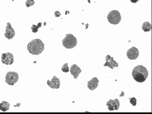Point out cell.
Masks as SVG:
<instances>
[{
    "label": "cell",
    "instance_id": "6da1fadb",
    "mask_svg": "<svg viewBox=\"0 0 152 114\" xmlns=\"http://www.w3.org/2000/svg\"><path fill=\"white\" fill-rule=\"evenodd\" d=\"M148 70L142 65L135 66L132 71V76L137 83H143L148 78Z\"/></svg>",
    "mask_w": 152,
    "mask_h": 114
},
{
    "label": "cell",
    "instance_id": "7a4b0ae2",
    "mask_svg": "<svg viewBox=\"0 0 152 114\" xmlns=\"http://www.w3.org/2000/svg\"><path fill=\"white\" fill-rule=\"evenodd\" d=\"M27 50L29 53L33 55L41 54L45 49V45L40 39H35L27 45Z\"/></svg>",
    "mask_w": 152,
    "mask_h": 114
},
{
    "label": "cell",
    "instance_id": "3957f363",
    "mask_svg": "<svg viewBox=\"0 0 152 114\" xmlns=\"http://www.w3.org/2000/svg\"><path fill=\"white\" fill-rule=\"evenodd\" d=\"M63 46L68 49H71L76 47L77 45V40L73 34H68L62 40Z\"/></svg>",
    "mask_w": 152,
    "mask_h": 114
},
{
    "label": "cell",
    "instance_id": "277c9868",
    "mask_svg": "<svg viewBox=\"0 0 152 114\" xmlns=\"http://www.w3.org/2000/svg\"><path fill=\"white\" fill-rule=\"evenodd\" d=\"M109 23L111 24H118L121 20V13L117 10H113L109 12L107 16Z\"/></svg>",
    "mask_w": 152,
    "mask_h": 114
},
{
    "label": "cell",
    "instance_id": "5b68a950",
    "mask_svg": "<svg viewBox=\"0 0 152 114\" xmlns=\"http://www.w3.org/2000/svg\"><path fill=\"white\" fill-rule=\"evenodd\" d=\"M19 80V75L17 72L10 71L5 76V82L9 85L13 86L17 83Z\"/></svg>",
    "mask_w": 152,
    "mask_h": 114
},
{
    "label": "cell",
    "instance_id": "8992f818",
    "mask_svg": "<svg viewBox=\"0 0 152 114\" xmlns=\"http://www.w3.org/2000/svg\"><path fill=\"white\" fill-rule=\"evenodd\" d=\"M1 61L3 64H5L7 65H11L14 63V56L9 52L2 53L1 56Z\"/></svg>",
    "mask_w": 152,
    "mask_h": 114
},
{
    "label": "cell",
    "instance_id": "52a82bcc",
    "mask_svg": "<svg viewBox=\"0 0 152 114\" xmlns=\"http://www.w3.org/2000/svg\"><path fill=\"white\" fill-rule=\"evenodd\" d=\"M139 53L138 49L136 47H132L127 51L126 56L127 58L130 60H135L138 58Z\"/></svg>",
    "mask_w": 152,
    "mask_h": 114
},
{
    "label": "cell",
    "instance_id": "ba28073f",
    "mask_svg": "<svg viewBox=\"0 0 152 114\" xmlns=\"http://www.w3.org/2000/svg\"><path fill=\"white\" fill-rule=\"evenodd\" d=\"M106 105L109 111L118 110L120 105L119 101L118 99H115L114 100L110 99L107 102Z\"/></svg>",
    "mask_w": 152,
    "mask_h": 114
},
{
    "label": "cell",
    "instance_id": "9c48e42d",
    "mask_svg": "<svg viewBox=\"0 0 152 114\" xmlns=\"http://www.w3.org/2000/svg\"><path fill=\"white\" fill-rule=\"evenodd\" d=\"M105 60L106 62L103 65L104 66H108L111 69H113L114 68H116L118 66V64L114 59L111 56L107 55L106 56Z\"/></svg>",
    "mask_w": 152,
    "mask_h": 114
},
{
    "label": "cell",
    "instance_id": "30bf717a",
    "mask_svg": "<svg viewBox=\"0 0 152 114\" xmlns=\"http://www.w3.org/2000/svg\"><path fill=\"white\" fill-rule=\"evenodd\" d=\"M60 80L59 78L54 76L51 80H47V85L52 89H59L60 86Z\"/></svg>",
    "mask_w": 152,
    "mask_h": 114
},
{
    "label": "cell",
    "instance_id": "8fae6325",
    "mask_svg": "<svg viewBox=\"0 0 152 114\" xmlns=\"http://www.w3.org/2000/svg\"><path fill=\"white\" fill-rule=\"evenodd\" d=\"M15 31L12 28L11 24L10 23H7V26H6L5 33L4 34L5 37L8 40H11L13 39L15 35Z\"/></svg>",
    "mask_w": 152,
    "mask_h": 114
},
{
    "label": "cell",
    "instance_id": "7c38bea8",
    "mask_svg": "<svg viewBox=\"0 0 152 114\" xmlns=\"http://www.w3.org/2000/svg\"><path fill=\"white\" fill-rule=\"evenodd\" d=\"M70 73L73 75L74 78L77 79L79 76V75L82 72V70L76 64H73L70 68Z\"/></svg>",
    "mask_w": 152,
    "mask_h": 114
},
{
    "label": "cell",
    "instance_id": "4fadbf2b",
    "mask_svg": "<svg viewBox=\"0 0 152 114\" xmlns=\"http://www.w3.org/2000/svg\"><path fill=\"white\" fill-rule=\"evenodd\" d=\"M99 80L97 77H94L89 81L88 82V88L90 90H94L98 86Z\"/></svg>",
    "mask_w": 152,
    "mask_h": 114
},
{
    "label": "cell",
    "instance_id": "5bb4252c",
    "mask_svg": "<svg viewBox=\"0 0 152 114\" xmlns=\"http://www.w3.org/2000/svg\"><path fill=\"white\" fill-rule=\"evenodd\" d=\"M10 107V104L6 101H2L0 103V110L4 112L8 111Z\"/></svg>",
    "mask_w": 152,
    "mask_h": 114
},
{
    "label": "cell",
    "instance_id": "9a60e30c",
    "mask_svg": "<svg viewBox=\"0 0 152 114\" xmlns=\"http://www.w3.org/2000/svg\"><path fill=\"white\" fill-rule=\"evenodd\" d=\"M142 29L145 32H149L151 29V26L148 21H146L142 24Z\"/></svg>",
    "mask_w": 152,
    "mask_h": 114
},
{
    "label": "cell",
    "instance_id": "2e32d148",
    "mask_svg": "<svg viewBox=\"0 0 152 114\" xmlns=\"http://www.w3.org/2000/svg\"><path fill=\"white\" fill-rule=\"evenodd\" d=\"M42 27V23L39 22L38 23L37 26H35L34 25H33L32 27H31V29L32 30V31L34 33H36L38 32V29Z\"/></svg>",
    "mask_w": 152,
    "mask_h": 114
},
{
    "label": "cell",
    "instance_id": "e0dca14e",
    "mask_svg": "<svg viewBox=\"0 0 152 114\" xmlns=\"http://www.w3.org/2000/svg\"><path fill=\"white\" fill-rule=\"evenodd\" d=\"M62 71L64 72H68L69 71V68L68 66V64L67 63L64 64L63 65L62 67L61 68Z\"/></svg>",
    "mask_w": 152,
    "mask_h": 114
},
{
    "label": "cell",
    "instance_id": "ac0fdd59",
    "mask_svg": "<svg viewBox=\"0 0 152 114\" xmlns=\"http://www.w3.org/2000/svg\"><path fill=\"white\" fill-rule=\"evenodd\" d=\"M25 3H26V7L28 8L31 6L34 5L35 2H34V0H27Z\"/></svg>",
    "mask_w": 152,
    "mask_h": 114
},
{
    "label": "cell",
    "instance_id": "d6986e66",
    "mask_svg": "<svg viewBox=\"0 0 152 114\" xmlns=\"http://www.w3.org/2000/svg\"><path fill=\"white\" fill-rule=\"evenodd\" d=\"M129 102H130V103L132 104L133 106H135L136 105L137 99L135 97H133L131 98L130 100H129Z\"/></svg>",
    "mask_w": 152,
    "mask_h": 114
},
{
    "label": "cell",
    "instance_id": "ffe728a7",
    "mask_svg": "<svg viewBox=\"0 0 152 114\" xmlns=\"http://www.w3.org/2000/svg\"><path fill=\"white\" fill-rule=\"evenodd\" d=\"M57 13H57L56 11L55 12V15L56 17H59L61 15V14L60 12H59V11H57Z\"/></svg>",
    "mask_w": 152,
    "mask_h": 114
},
{
    "label": "cell",
    "instance_id": "44dd1931",
    "mask_svg": "<svg viewBox=\"0 0 152 114\" xmlns=\"http://www.w3.org/2000/svg\"><path fill=\"white\" fill-rule=\"evenodd\" d=\"M130 1L132 3H136L137 2H138L140 0H130Z\"/></svg>",
    "mask_w": 152,
    "mask_h": 114
}]
</instances>
